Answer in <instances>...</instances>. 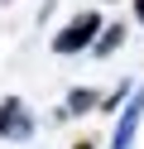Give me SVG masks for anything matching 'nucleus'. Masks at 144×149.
<instances>
[{"label":"nucleus","mask_w":144,"mask_h":149,"mask_svg":"<svg viewBox=\"0 0 144 149\" xmlns=\"http://www.w3.org/2000/svg\"><path fill=\"white\" fill-rule=\"evenodd\" d=\"M139 116H144V91H134L125 116L115 120V135H111V149H130L134 144V130H139Z\"/></svg>","instance_id":"obj_3"},{"label":"nucleus","mask_w":144,"mask_h":149,"mask_svg":"<svg viewBox=\"0 0 144 149\" xmlns=\"http://www.w3.org/2000/svg\"><path fill=\"white\" fill-rule=\"evenodd\" d=\"M96 29H101V15H96V10L77 15V19H72V24H67V29L53 39V53H82V48H91Z\"/></svg>","instance_id":"obj_1"},{"label":"nucleus","mask_w":144,"mask_h":149,"mask_svg":"<svg viewBox=\"0 0 144 149\" xmlns=\"http://www.w3.org/2000/svg\"><path fill=\"white\" fill-rule=\"evenodd\" d=\"M134 19H139V24H144V0H134Z\"/></svg>","instance_id":"obj_6"},{"label":"nucleus","mask_w":144,"mask_h":149,"mask_svg":"<svg viewBox=\"0 0 144 149\" xmlns=\"http://www.w3.org/2000/svg\"><path fill=\"white\" fill-rule=\"evenodd\" d=\"M77 149H91V144H77Z\"/></svg>","instance_id":"obj_7"},{"label":"nucleus","mask_w":144,"mask_h":149,"mask_svg":"<svg viewBox=\"0 0 144 149\" xmlns=\"http://www.w3.org/2000/svg\"><path fill=\"white\" fill-rule=\"evenodd\" d=\"M120 43H125V24H111V29H96L91 53H96V58H106V53H115Z\"/></svg>","instance_id":"obj_4"},{"label":"nucleus","mask_w":144,"mask_h":149,"mask_svg":"<svg viewBox=\"0 0 144 149\" xmlns=\"http://www.w3.org/2000/svg\"><path fill=\"white\" fill-rule=\"evenodd\" d=\"M0 135H5V139H29V135H34V116L24 111L19 96L0 101Z\"/></svg>","instance_id":"obj_2"},{"label":"nucleus","mask_w":144,"mask_h":149,"mask_svg":"<svg viewBox=\"0 0 144 149\" xmlns=\"http://www.w3.org/2000/svg\"><path fill=\"white\" fill-rule=\"evenodd\" d=\"M91 106H101V96H96L91 87H77L72 96H67V106H63V116H82V111H91Z\"/></svg>","instance_id":"obj_5"}]
</instances>
